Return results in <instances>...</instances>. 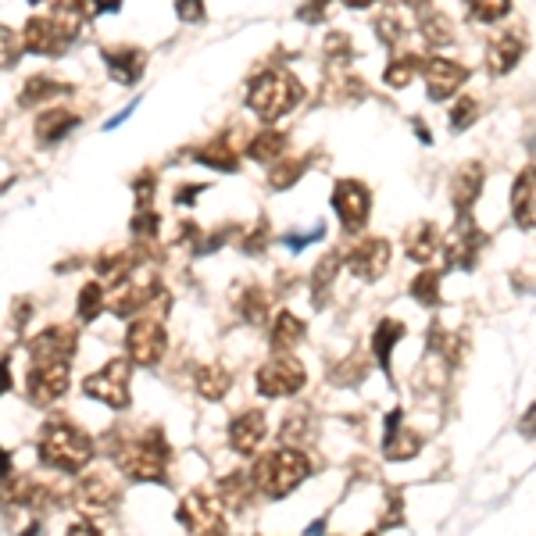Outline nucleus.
Wrapping results in <instances>:
<instances>
[{"instance_id":"1","label":"nucleus","mask_w":536,"mask_h":536,"mask_svg":"<svg viewBox=\"0 0 536 536\" xmlns=\"http://www.w3.org/2000/svg\"><path fill=\"white\" fill-rule=\"evenodd\" d=\"M108 454L118 465V472L140 483H161L168 476V461H172V447H168L161 429H147V433H111L108 436Z\"/></svg>"},{"instance_id":"2","label":"nucleus","mask_w":536,"mask_h":536,"mask_svg":"<svg viewBox=\"0 0 536 536\" xmlns=\"http://www.w3.org/2000/svg\"><path fill=\"white\" fill-rule=\"evenodd\" d=\"M36 451H40V461L47 469L65 472V476H79V472L90 469L97 444H93V436L79 422L61 415V419L43 422L40 436H36Z\"/></svg>"},{"instance_id":"3","label":"nucleus","mask_w":536,"mask_h":536,"mask_svg":"<svg viewBox=\"0 0 536 536\" xmlns=\"http://www.w3.org/2000/svg\"><path fill=\"white\" fill-rule=\"evenodd\" d=\"M247 472H251V483L261 497L279 501V497L294 494L297 486L311 476V458L301 447L283 444V447H276V451L258 454V461H254Z\"/></svg>"},{"instance_id":"4","label":"nucleus","mask_w":536,"mask_h":536,"mask_svg":"<svg viewBox=\"0 0 536 536\" xmlns=\"http://www.w3.org/2000/svg\"><path fill=\"white\" fill-rule=\"evenodd\" d=\"M304 97V86L294 72H268L251 86V111L265 122H276L286 111H294Z\"/></svg>"},{"instance_id":"5","label":"nucleus","mask_w":536,"mask_h":536,"mask_svg":"<svg viewBox=\"0 0 536 536\" xmlns=\"http://www.w3.org/2000/svg\"><path fill=\"white\" fill-rule=\"evenodd\" d=\"M83 394L90 401H101L111 411L129 408V401H133V390H129V358L104 361L101 369L83 379Z\"/></svg>"},{"instance_id":"6","label":"nucleus","mask_w":536,"mask_h":536,"mask_svg":"<svg viewBox=\"0 0 536 536\" xmlns=\"http://www.w3.org/2000/svg\"><path fill=\"white\" fill-rule=\"evenodd\" d=\"M126 354L133 365L154 369L168 354V329L158 315H136L126 329Z\"/></svg>"},{"instance_id":"7","label":"nucleus","mask_w":536,"mask_h":536,"mask_svg":"<svg viewBox=\"0 0 536 536\" xmlns=\"http://www.w3.org/2000/svg\"><path fill=\"white\" fill-rule=\"evenodd\" d=\"M308 383V372L294 354H272V358L254 372V386L265 397H294Z\"/></svg>"},{"instance_id":"8","label":"nucleus","mask_w":536,"mask_h":536,"mask_svg":"<svg viewBox=\"0 0 536 536\" xmlns=\"http://www.w3.org/2000/svg\"><path fill=\"white\" fill-rule=\"evenodd\" d=\"M72 361H29L26 372V397L36 408H54L68 394L72 376H68Z\"/></svg>"},{"instance_id":"9","label":"nucleus","mask_w":536,"mask_h":536,"mask_svg":"<svg viewBox=\"0 0 536 536\" xmlns=\"http://www.w3.org/2000/svg\"><path fill=\"white\" fill-rule=\"evenodd\" d=\"M79 476L83 479L72 486V504L83 511L86 519H101V515H108V511L118 504L115 476L104 469H86V472H79Z\"/></svg>"},{"instance_id":"10","label":"nucleus","mask_w":536,"mask_h":536,"mask_svg":"<svg viewBox=\"0 0 536 536\" xmlns=\"http://www.w3.org/2000/svg\"><path fill=\"white\" fill-rule=\"evenodd\" d=\"M179 522L193 533H226V508L215 494H204V490H193L179 504Z\"/></svg>"},{"instance_id":"11","label":"nucleus","mask_w":536,"mask_h":536,"mask_svg":"<svg viewBox=\"0 0 536 536\" xmlns=\"http://www.w3.org/2000/svg\"><path fill=\"white\" fill-rule=\"evenodd\" d=\"M265 436H268V419L261 408L236 411L233 422H229V447H233L236 454H243V458L258 454L261 444H265Z\"/></svg>"},{"instance_id":"12","label":"nucleus","mask_w":536,"mask_h":536,"mask_svg":"<svg viewBox=\"0 0 536 536\" xmlns=\"http://www.w3.org/2000/svg\"><path fill=\"white\" fill-rule=\"evenodd\" d=\"M333 208L336 215H340V222H344V229H361L365 226V218H369L372 211V193L365 183H358V179H344V183H336L333 190Z\"/></svg>"},{"instance_id":"13","label":"nucleus","mask_w":536,"mask_h":536,"mask_svg":"<svg viewBox=\"0 0 536 536\" xmlns=\"http://www.w3.org/2000/svg\"><path fill=\"white\" fill-rule=\"evenodd\" d=\"M79 336L72 326H47L29 340V361H72L76 358Z\"/></svg>"},{"instance_id":"14","label":"nucleus","mask_w":536,"mask_h":536,"mask_svg":"<svg viewBox=\"0 0 536 536\" xmlns=\"http://www.w3.org/2000/svg\"><path fill=\"white\" fill-rule=\"evenodd\" d=\"M486 236L476 229L469 215H461V222L451 229V236L444 240V251H447V265H458V268H472L479 261V251H483Z\"/></svg>"},{"instance_id":"15","label":"nucleus","mask_w":536,"mask_h":536,"mask_svg":"<svg viewBox=\"0 0 536 536\" xmlns=\"http://www.w3.org/2000/svg\"><path fill=\"white\" fill-rule=\"evenodd\" d=\"M68 40H72V36H68L51 15L29 18L26 29H22V47H26V51H33V54H43V58H54V54H61L68 47Z\"/></svg>"},{"instance_id":"16","label":"nucleus","mask_w":536,"mask_h":536,"mask_svg":"<svg viewBox=\"0 0 536 536\" xmlns=\"http://www.w3.org/2000/svg\"><path fill=\"white\" fill-rule=\"evenodd\" d=\"M347 265L358 279H379L390 268V243L379 240V236H369V240L354 243L347 251Z\"/></svg>"},{"instance_id":"17","label":"nucleus","mask_w":536,"mask_h":536,"mask_svg":"<svg viewBox=\"0 0 536 536\" xmlns=\"http://www.w3.org/2000/svg\"><path fill=\"white\" fill-rule=\"evenodd\" d=\"M422 72H426V90L433 101H447V97H454L458 86L469 79V68L458 65V61H447V58H429L426 65H422Z\"/></svg>"},{"instance_id":"18","label":"nucleus","mask_w":536,"mask_h":536,"mask_svg":"<svg viewBox=\"0 0 536 536\" xmlns=\"http://www.w3.org/2000/svg\"><path fill=\"white\" fill-rule=\"evenodd\" d=\"M522 51H526V40H522L519 29H504V33H497L494 40H490V47H486V65H490L494 76H508L511 68L519 65Z\"/></svg>"},{"instance_id":"19","label":"nucleus","mask_w":536,"mask_h":536,"mask_svg":"<svg viewBox=\"0 0 536 536\" xmlns=\"http://www.w3.org/2000/svg\"><path fill=\"white\" fill-rule=\"evenodd\" d=\"M233 308L247 326H265L268 322V308H272V297H268L265 286L258 283H243L233 297Z\"/></svg>"},{"instance_id":"20","label":"nucleus","mask_w":536,"mask_h":536,"mask_svg":"<svg viewBox=\"0 0 536 536\" xmlns=\"http://www.w3.org/2000/svg\"><path fill=\"white\" fill-rule=\"evenodd\" d=\"M511 215L522 229H536V168H526L511 186Z\"/></svg>"},{"instance_id":"21","label":"nucleus","mask_w":536,"mask_h":536,"mask_svg":"<svg viewBox=\"0 0 536 536\" xmlns=\"http://www.w3.org/2000/svg\"><path fill=\"white\" fill-rule=\"evenodd\" d=\"M483 179H486V172L479 161H469V165H461L458 172H454L451 197H454V208H458L461 215H469V208L476 204L479 193H483Z\"/></svg>"},{"instance_id":"22","label":"nucleus","mask_w":536,"mask_h":536,"mask_svg":"<svg viewBox=\"0 0 536 536\" xmlns=\"http://www.w3.org/2000/svg\"><path fill=\"white\" fill-rule=\"evenodd\" d=\"M215 497L222 501V508H229V511L251 508V501L258 497V490H254V483H251V472H229V476H222Z\"/></svg>"},{"instance_id":"23","label":"nucleus","mask_w":536,"mask_h":536,"mask_svg":"<svg viewBox=\"0 0 536 536\" xmlns=\"http://www.w3.org/2000/svg\"><path fill=\"white\" fill-rule=\"evenodd\" d=\"M440 247H444V236H440V229H436L433 222H415V226L408 229V236H404V251H408L411 261L436 258Z\"/></svg>"},{"instance_id":"24","label":"nucleus","mask_w":536,"mask_h":536,"mask_svg":"<svg viewBox=\"0 0 536 536\" xmlns=\"http://www.w3.org/2000/svg\"><path fill=\"white\" fill-rule=\"evenodd\" d=\"M193 383H197V394H201L204 401H222V397L233 390V372H229L222 361H208V365L197 369Z\"/></svg>"},{"instance_id":"25","label":"nucleus","mask_w":536,"mask_h":536,"mask_svg":"<svg viewBox=\"0 0 536 536\" xmlns=\"http://www.w3.org/2000/svg\"><path fill=\"white\" fill-rule=\"evenodd\" d=\"M304 340V322L290 311H279L276 322H272V333H268V344L276 354H294V347Z\"/></svg>"},{"instance_id":"26","label":"nucleus","mask_w":536,"mask_h":536,"mask_svg":"<svg viewBox=\"0 0 536 536\" xmlns=\"http://www.w3.org/2000/svg\"><path fill=\"white\" fill-rule=\"evenodd\" d=\"M76 122H79V118L72 115V111L51 108L47 115L36 118V140H40V143H58L61 136L72 133V126H76Z\"/></svg>"},{"instance_id":"27","label":"nucleus","mask_w":536,"mask_h":536,"mask_svg":"<svg viewBox=\"0 0 536 536\" xmlns=\"http://www.w3.org/2000/svg\"><path fill=\"white\" fill-rule=\"evenodd\" d=\"M394 426H397V415L390 419V433H386V458H390V461L415 458V454L422 451V436L411 433V429H401V433H397Z\"/></svg>"},{"instance_id":"28","label":"nucleus","mask_w":536,"mask_h":536,"mask_svg":"<svg viewBox=\"0 0 536 536\" xmlns=\"http://www.w3.org/2000/svg\"><path fill=\"white\" fill-rule=\"evenodd\" d=\"M404 336V326L394 319H383L376 326V333H372V354L379 358V365L383 369H390V351H394V344Z\"/></svg>"},{"instance_id":"29","label":"nucleus","mask_w":536,"mask_h":536,"mask_svg":"<svg viewBox=\"0 0 536 536\" xmlns=\"http://www.w3.org/2000/svg\"><path fill=\"white\" fill-rule=\"evenodd\" d=\"M286 154V133L279 129H265L251 140V158L254 161H279Z\"/></svg>"},{"instance_id":"30","label":"nucleus","mask_w":536,"mask_h":536,"mask_svg":"<svg viewBox=\"0 0 536 536\" xmlns=\"http://www.w3.org/2000/svg\"><path fill=\"white\" fill-rule=\"evenodd\" d=\"M465 8H469L472 22H479V26H494V22L508 18L511 0H465Z\"/></svg>"},{"instance_id":"31","label":"nucleus","mask_w":536,"mask_h":536,"mask_svg":"<svg viewBox=\"0 0 536 536\" xmlns=\"http://www.w3.org/2000/svg\"><path fill=\"white\" fill-rule=\"evenodd\" d=\"M104 308H108V290H104L101 283H86L83 290H79V319L93 322Z\"/></svg>"},{"instance_id":"32","label":"nucleus","mask_w":536,"mask_h":536,"mask_svg":"<svg viewBox=\"0 0 536 536\" xmlns=\"http://www.w3.org/2000/svg\"><path fill=\"white\" fill-rule=\"evenodd\" d=\"M376 29L386 43H401L408 36V18H404V8H386L383 15L376 18Z\"/></svg>"},{"instance_id":"33","label":"nucleus","mask_w":536,"mask_h":536,"mask_svg":"<svg viewBox=\"0 0 536 536\" xmlns=\"http://www.w3.org/2000/svg\"><path fill=\"white\" fill-rule=\"evenodd\" d=\"M108 61H111V76H118L122 83H136L140 79V68H143L140 51H115L108 54Z\"/></svg>"},{"instance_id":"34","label":"nucleus","mask_w":536,"mask_h":536,"mask_svg":"<svg viewBox=\"0 0 536 536\" xmlns=\"http://www.w3.org/2000/svg\"><path fill=\"white\" fill-rule=\"evenodd\" d=\"M58 93H65V86L61 83H54V79H47V76H36V79H29L26 86H22V104H43V101H54Z\"/></svg>"},{"instance_id":"35","label":"nucleus","mask_w":536,"mask_h":536,"mask_svg":"<svg viewBox=\"0 0 536 536\" xmlns=\"http://www.w3.org/2000/svg\"><path fill=\"white\" fill-rule=\"evenodd\" d=\"M422 68V61L415 58V54H404V58H394L390 61V68H386V83L394 86V90H404V86L415 79V72Z\"/></svg>"},{"instance_id":"36","label":"nucleus","mask_w":536,"mask_h":536,"mask_svg":"<svg viewBox=\"0 0 536 536\" xmlns=\"http://www.w3.org/2000/svg\"><path fill=\"white\" fill-rule=\"evenodd\" d=\"M411 297L419 304H426V308H433V304H440V272H422L415 283H411Z\"/></svg>"},{"instance_id":"37","label":"nucleus","mask_w":536,"mask_h":536,"mask_svg":"<svg viewBox=\"0 0 536 536\" xmlns=\"http://www.w3.org/2000/svg\"><path fill=\"white\" fill-rule=\"evenodd\" d=\"M422 33H426V40L433 43V47H447V43H454L451 22H447L440 11H429V15L422 18Z\"/></svg>"},{"instance_id":"38","label":"nucleus","mask_w":536,"mask_h":536,"mask_svg":"<svg viewBox=\"0 0 536 536\" xmlns=\"http://www.w3.org/2000/svg\"><path fill=\"white\" fill-rule=\"evenodd\" d=\"M308 426H311V415L308 411H290V419H283V429H279V436H283V444H301V440H308Z\"/></svg>"},{"instance_id":"39","label":"nucleus","mask_w":536,"mask_h":536,"mask_svg":"<svg viewBox=\"0 0 536 536\" xmlns=\"http://www.w3.org/2000/svg\"><path fill=\"white\" fill-rule=\"evenodd\" d=\"M304 168H308V161H301V158L283 161V165L272 168V186H276V190H283V186H294L297 179L304 176Z\"/></svg>"},{"instance_id":"40","label":"nucleus","mask_w":536,"mask_h":536,"mask_svg":"<svg viewBox=\"0 0 536 536\" xmlns=\"http://www.w3.org/2000/svg\"><path fill=\"white\" fill-rule=\"evenodd\" d=\"M336 272H340V254H326L322 265H319V272L311 276V290H315V294H326L329 286H333Z\"/></svg>"},{"instance_id":"41","label":"nucleus","mask_w":536,"mask_h":536,"mask_svg":"<svg viewBox=\"0 0 536 536\" xmlns=\"http://www.w3.org/2000/svg\"><path fill=\"white\" fill-rule=\"evenodd\" d=\"M22 51H26V47H22V40H18L8 26H0V68L15 65V61L22 58Z\"/></svg>"},{"instance_id":"42","label":"nucleus","mask_w":536,"mask_h":536,"mask_svg":"<svg viewBox=\"0 0 536 536\" xmlns=\"http://www.w3.org/2000/svg\"><path fill=\"white\" fill-rule=\"evenodd\" d=\"M479 115V101L476 97H458V104L451 108V126L454 129H469Z\"/></svg>"},{"instance_id":"43","label":"nucleus","mask_w":536,"mask_h":536,"mask_svg":"<svg viewBox=\"0 0 536 536\" xmlns=\"http://www.w3.org/2000/svg\"><path fill=\"white\" fill-rule=\"evenodd\" d=\"M65 536H101V529L93 526L90 519H79V522H72V526L65 529Z\"/></svg>"},{"instance_id":"44","label":"nucleus","mask_w":536,"mask_h":536,"mask_svg":"<svg viewBox=\"0 0 536 536\" xmlns=\"http://www.w3.org/2000/svg\"><path fill=\"white\" fill-rule=\"evenodd\" d=\"M201 11H204V0H179V15H183L186 22L201 18Z\"/></svg>"},{"instance_id":"45","label":"nucleus","mask_w":536,"mask_h":536,"mask_svg":"<svg viewBox=\"0 0 536 536\" xmlns=\"http://www.w3.org/2000/svg\"><path fill=\"white\" fill-rule=\"evenodd\" d=\"M322 15H326V0H315V4H308V8H304L301 18H308V22H311V18H322Z\"/></svg>"},{"instance_id":"46","label":"nucleus","mask_w":536,"mask_h":536,"mask_svg":"<svg viewBox=\"0 0 536 536\" xmlns=\"http://www.w3.org/2000/svg\"><path fill=\"white\" fill-rule=\"evenodd\" d=\"M347 8H372V4H379V0H344Z\"/></svg>"},{"instance_id":"47","label":"nucleus","mask_w":536,"mask_h":536,"mask_svg":"<svg viewBox=\"0 0 536 536\" xmlns=\"http://www.w3.org/2000/svg\"><path fill=\"white\" fill-rule=\"evenodd\" d=\"M204 536H226V533H204Z\"/></svg>"},{"instance_id":"48","label":"nucleus","mask_w":536,"mask_h":536,"mask_svg":"<svg viewBox=\"0 0 536 536\" xmlns=\"http://www.w3.org/2000/svg\"><path fill=\"white\" fill-rule=\"evenodd\" d=\"M365 536H372V533H365Z\"/></svg>"}]
</instances>
